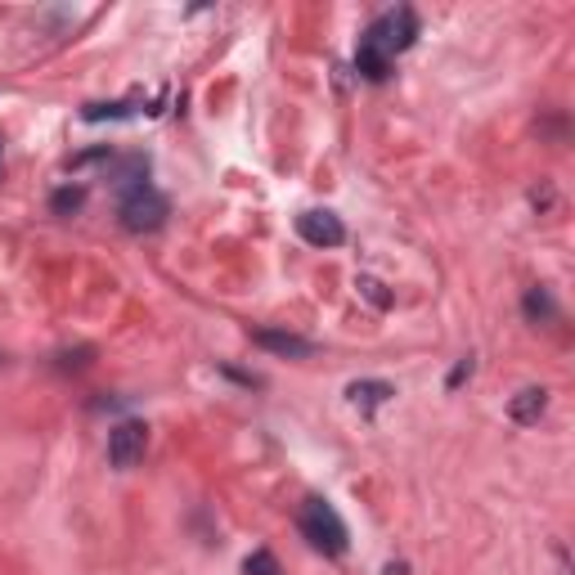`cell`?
<instances>
[{"label": "cell", "mask_w": 575, "mask_h": 575, "mask_svg": "<svg viewBox=\"0 0 575 575\" xmlns=\"http://www.w3.org/2000/svg\"><path fill=\"white\" fill-rule=\"evenodd\" d=\"M144 445H149V427L144 423H118L113 431H108V463L113 467H135L144 458Z\"/></svg>", "instance_id": "obj_4"}, {"label": "cell", "mask_w": 575, "mask_h": 575, "mask_svg": "<svg viewBox=\"0 0 575 575\" xmlns=\"http://www.w3.org/2000/svg\"><path fill=\"white\" fill-rule=\"evenodd\" d=\"M549 409V391L545 387H526V391H517L513 395V405H509V414H513V423H539V414Z\"/></svg>", "instance_id": "obj_6"}, {"label": "cell", "mask_w": 575, "mask_h": 575, "mask_svg": "<svg viewBox=\"0 0 575 575\" xmlns=\"http://www.w3.org/2000/svg\"><path fill=\"white\" fill-rule=\"evenodd\" d=\"M257 346L266 351H279V355H310V342L306 338H293V333H257Z\"/></svg>", "instance_id": "obj_8"}, {"label": "cell", "mask_w": 575, "mask_h": 575, "mask_svg": "<svg viewBox=\"0 0 575 575\" xmlns=\"http://www.w3.org/2000/svg\"><path fill=\"white\" fill-rule=\"evenodd\" d=\"M359 288H365V293H369L378 306H387V293H382V283H378V279H359Z\"/></svg>", "instance_id": "obj_13"}, {"label": "cell", "mask_w": 575, "mask_h": 575, "mask_svg": "<svg viewBox=\"0 0 575 575\" xmlns=\"http://www.w3.org/2000/svg\"><path fill=\"white\" fill-rule=\"evenodd\" d=\"M297 234L310 247H338L346 238V230H342V221H338L333 211H302L297 216Z\"/></svg>", "instance_id": "obj_5"}, {"label": "cell", "mask_w": 575, "mask_h": 575, "mask_svg": "<svg viewBox=\"0 0 575 575\" xmlns=\"http://www.w3.org/2000/svg\"><path fill=\"white\" fill-rule=\"evenodd\" d=\"M118 216H122V225H126L131 234L158 230V225L167 221V198H162L158 189H149V185H135V189H131V194L122 198Z\"/></svg>", "instance_id": "obj_3"}, {"label": "cell", "mask_w": 575, "mask_h": 575, "mask_svg": "<svg viewBox=\"0 0 575 575\" xmlns=\"http://www.w3.org/2000/svg\"><path fill=\"white\" fill-rule=\"evenodd\" d=\"M247 575H279V562L261 549V553H252V558H247Z\"/></svg>", "instance_id": "obj_10"}, {"label": "cell", "mask_w": 575, "mask_h": 575, "mask_svg": "<svg viewBox=\"0 0 575 575\" xmlns=\"http://www.w3.org/2000/svg\"><path fill=\"white\" fill-rule=\"evenodd\" d=\"M549 310H553V306H549V297L535 288V293L526 297V315H530V319H539V315H549Z\"/></svg>", "instance_id": "obj_12"}, {"label": "cell", "mask_w": 575, "mask_h": 575, "mask_svg": "<svg viewBox=\"0 0 575 575\" xmlns=\"http://www.w3.org/2000/svg\"><path fill=\"white\" fill-rule=\"evenodd\" d=\"M297 526L319 553H329V558L346 553V526H342V517L329 499H306L302 513H297Z\"/></svg>", "instance_id": "obj_1"}, {"label": "cell", "mask_w": 575, "mask_h": 575, "mask_svg": "<svg viewBox=\"0 0 575 575\" xmlns=\"http://www.w3.org/2000/svg\"><path fill=\"white\" fill-rule=\"evenodd\" d=\"M414 36H418V14L409 10V5H401V10H391V14H382L359 41H369L378 54H387V59H395L401 50H409L414 46Z\"/></svg>", "instance_id": "obj_2"}, {"label": "cell", "mask_w": 575, "mask_h": 575, "mask_svg": "<svg viewBox=\"0 0 575 575\" xmlns=\"http://www.w3.org/2000/svg\"><path fill=\"white\" fill-rule=\"evenodd\" d=\"M346 395L355 405H382L387 395H395V387H387V382H351Z\"/></svg>", "instance_id": "obj_9"}, {"label": "cell", "mask_w": 575, "mask_h": 575, "mask_svg": "<svg viewBox=\"0 0 575 575\" xmlns=\"http://www.w3.org/2000/svg\"><path fill=\"white\" fill-rule=\"evenodd\" d=\"M82 198H86V194H82V189H59V194H54V203H50V207H54V211H59V216H63V211H77V207H82Z\"/></svg>", "instance_id": "obj_11"}, {"label": "cell", "mask_w": 575, "mask_h": 575, "mask_svg": "<svg viewBox=\"0 0 575 575\" xmlns=\"http://www.w3.org/2000/svg\"><path fill=\"white\" fill-rule=\"evenodd\" d=\"M355 68L365 72L369 82H387V72H391V59L387 54H378L369 41H359V50H355Z\"/></svg>", "instance_id": "obj_7"}]
</instances>
